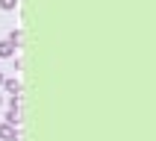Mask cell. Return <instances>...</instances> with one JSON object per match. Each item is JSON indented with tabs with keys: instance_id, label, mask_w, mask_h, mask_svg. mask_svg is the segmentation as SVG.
I'll return each mask as SVG.
<instances>
[{
	"instance_id": "7",
	"label": "cell",
	"mask_w": 156,
	"mask_h": 141,
	"mask_svg": "<svg viewBox=\"0 0 156 141\" xmlns=\"http://www.w3.org/2000/svg\"><path fill=\"white\" fill-rule=\"evenodd\" d=\"M3 79H6V77H3V74H0V85H3Z\"/></svg>"
},
{
	"instance_id": "2",
	"label": "cell",
	"mask_w": 156,
	"mask_h": 141,
	"mask_svg": "<svg viewBox=\"0 0 156 141\" xmlns=\"http://www.w3.org/2000/svg\"><path fill=\"white\" fill-rule=\"evenodd\" d=\"M0 88H3L9 97H18V94H21V82H18V79H9V77L3 79V85H0Z\"/></svg>"
},
{
	"instance_id": "4",
	"label": "cell",
	"mask_w": 156,
	"mask_h": 141,
	"mask_svg": "<svg viewBox=\"0 0 156 141\" xmlns=\"http://www.w3.org/2000/svg\"><path fill=\"white\" fill-rule=\"evenodd\" d=\"M12 53H15V44L12 41H0V59H9Z\"/></svg>"
},
{
	"instance_id": "1",
	"label": "cell",
	"mask_w": 156,
	"mask_h": 141,
	"mask_svg": "<svg viewBox=\"0 0 156 141\" xmlns=\"http://www.w3.org/2000/svg\"><path fill=\"white\" fill-rule=\"evenodd\" d=\"M6 123H12V126H18V123H21V106H18V97H12V100H9Z\"/></svg>"
},
{
	"instance_id": "8",
	"label": "cell",
	"mask_w": 156,
	"mask_h": 141,
	"mask_svg": "<svg viewBox=\"0 0 156 141\" xmlns=\"http://www.w3.org/2000/svg\"><path fill=\"white\" fill-rule=\"evenodd\" d=\"M0 106H3V97H0Z\"/></svg>"
},
{
	"instance_id": "6",
	"label": "cell",
	"mask_w": 156,
	"mask_h": 141,
	"mask_svg": "<svg viewBox=\"0 0 156 141\" xmlns=\"http://www.w3.org/2000/svg\"><path fill=\"white\" fill-rule=\"evenodd\" d=\"M15 6H18V0H0V9H6V12H12Z\"/></svg>"
},
{
	"instance_id": "5",
	"label": "cell",
	"mask_w": 156,
	"mask_h": 141,
	"mask_svg": "<svg viewBox=\"0 0 156 141\" xmlns=\"http://www.w3.org/2000/svg\"><path fill=\"white\" fill-rule=\"evenodd\" d=\"M6 41H12V44H15V47H21V41H24V33H21V29H12Z\"/></svg>"
},
{
	"instance_id": "3",
	"label": "cell",
	"mask_w": 156,
	"mask_h": 141,
	"mask_svg": "<svg viewBox=\"0 0 156 141\" xmlns=\"http://www.w3.org/2000/svg\"><path fill=\"white\" fill-rule=\"evenodd\" d=\"M0 138L3 141H18V129L12 123H0Z\"/></svg>"
}]
</instances>
